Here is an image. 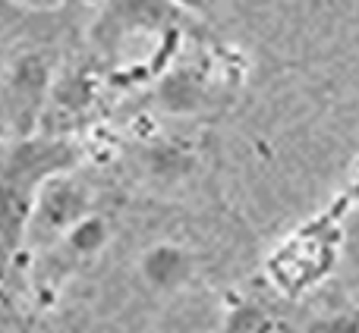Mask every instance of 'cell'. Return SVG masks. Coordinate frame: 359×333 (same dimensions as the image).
<instances>
[{
    "label": "cell",
    "instance_id": "6da1fadb",
    "mask_svg": "<svg viewBox=\"0 0 359 333\" xmlns=\"http://www.w3.org/2000/svg\"><path fill=\"white\" fill-rule=\"evenodd\" d=\"M73 161V148L60 139H25L0 155V246L16 248L25 239L38 195Z\"/></svg>",
    "mask_w": 359,
    "mask_h": 333
},
{
    "label": "cell",
    "instance_id": "7a4b0ae2",
    "mask_svg": "<svg viewBox=\"0 0 359 333\" xmlns=\"http://www.w3.org/2000/svg\"><path fill=\"white\" fill-rule=\"evenodd\" d=\"M111 242H114V223H111V217H107L104 211H98V204H95V208L86 211L76 223H69V227L50 242V248H54L67 264H88V261H95L98 255H104Z\"/></svg>",
    "mask_w": 359,
    "mask_h": 333
},
{
    "label": "cell",
    "instance_id": "3957f363",
    "mask_svg": "<svg viewBox=\"0 0 359 333\" xmlns=\"http://www.w3.org/2000/svg\"><path fill=\"white\" fill-rule=\"evenodd\" d=\"M136 277L151 292H174L189 277V255L174 242H151L136 258Z\"/></svg>",
    "mask_w": 359,
    "mask_h": 333
},
{
    "label": "cell",
    "instance_id": "277c9868",
    "mask_svg": "<svg viewBox=\"0 0 359 333\" xmlns=\"http://www.w3.org/2000/svg\"><path fill=\"white\" fill-rule=\"evenodd\" d=\"M32 13L25 10L19 0H0V35H10V31H19L25 22H32Z\"/></svg>",
    "mask_w": 359,
    "mask_h": 333
}]
</instances>
